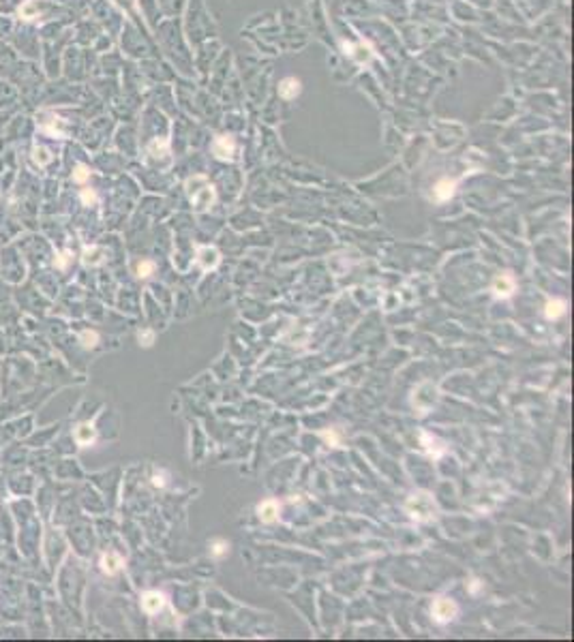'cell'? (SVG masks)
<instances>
[{"label": "cell", "instance_id": "1", "mask_svg": "<svg viewBox=\"0 0 574 642\" xmlns=\"http://www.w3.org/2000/svg\"><path fill=\"white\" fill-rule=\"evenodd\" d=\"M407 512L418 520H430L437 514V505L428 492H414L407 499Z\"/></svg>", "mask_w": 574, "mask_h": 642}, {"label": "cell", "instance_id": "2", "mask_svg": "<svg viewBox=\"0 0 574 642\" xmlns=\"http://www.w3.org/2000/svg\"><path fill=\"white\" fill-rule=\"evenodd\" d=\"M435 402H437V388L433 383H422L414 392V405H416V409H420L422 413H426Z\"/></svg>", "mask_w": 574, "mask_h": 642}, {"label": "cell", "instance_id": "3", "mask_svg": "<svg viewBox=\"0 0 574 642\" xmlns=\"http://www.w3.org/2000/svg\"><path fill=\"white\" fill-rule=\"evenodd\" d=\"M189 195H191V201H193V206L198 208V210H206V208L210 206L212 199H214V191H212V187L208 185V182H204V187L198 189L189 180Z\"/></svg>", "mask_w": 574, "mask_h": 642}, {"label": "cell", "instance_id": "4", "mask_svg": "<svg viewBox=\"0 0 574 642\" xmlns=\"http://www.w3.org/2000/svg\"><path fill=\"white\" fill-rule=\"evenodd\" d=\"M430 612H433V619L437 623H448V621H452L456 617V604L452 599H448V597H439V599H435Z\"/></svg>", "mask_w": 574, "mask_h": 642}, {"label": "cell", "instance_id": "5", "mask_svg": "<svg viewBox=\"0 0 574 642\" xmlns=\"http://www.w3.org/2000/svg\"><path fill=\"white\" fill-rule=\"evenodd\" d=\"M212 152L221 161H231L234 152H236V143H234L231 137H217L212 143Z\"/></svg>", "mask_w": 574, "mask_h": 642}, {"label": "cell", "instance_id": "6", "mask_svg": "<svg viewBox=\"0 0 574 642\" xmlns=\"http://www.w3.org/2000/svg\"><path fill=\"white\" fill-rule=\"evenodd\" d=\"M257 516H259V520L262 522H275L277 518H279V503L275 501V499H266V501H262L257 505Z\"/></svg>", "mask_w": 574, "mask_h": 642}, {"label": "cell", "instance_id": "7", "mask_svg": "<svg viewBox=\"0 0 574 642\" xmlns=\"http://www.w3.org/2000/svg\"><path fill=\"white\" fill-rule=\"evenodd\" d=\"M493 291H495V296H497V298L512 296V291H514V279L510 277V274H501V277H497V279L493 281Z\"/></svg>", "mask_w": 574, "mask_h": 642}, {"label": "cell", "instance_id": "8", "mask_svg": "<svg viewBox=\"0 0 574 642\" xmlns=\"http://www.w3.org/2000/svg\"><path fill=\"white\" fill-rule=\"evenodd\" d=\"M219 261H221L219 251H214V248H210V246L202 248V251L198 253V264L202 266V270H214L219 266Z\"/></svg>", "mask_w": 574, "mask_h": 642}, {"label": "cell", "instance_id": "9", "mask_svg": "<svg viewBox=\"0 0 574 642\" xmlns=\"http://www.w3.org/2000/svg\"><path fill=\"white\" fill-rule=\"evenodd\" d=\"M141 608L146 610L148 614H154V612H159L161 608H163V595L161 593H156V591H150V593H146L141 597Z\"/></svg>", "mask_w": 574, "mask_h": 642}, {"label": "cell", "instance_id": "10", "mask_svg": "<svg viewBox=\"0 0 574 642\" xmlns=\"http://www.w3.org/2000/svg\"><path fill=\"white\" fill-rule=\"evenodd\" d=\"M97 439V430L93 424H80L75 428V441L80 445H90Z\"/></svg>", "mask_w": 574, "mask_h": 642}, {"label": "cell", "instance_id": "11", "mask_svg": "<svg viewBox=\"0 0 574 642\" xmlns=\"http://www.w3.org/2000/svg\"><path fill=\"white\" fill-rule=\"evenodd\" d=\"M122 567V559H120V555H116V553H107V555H103V559H101V570L105 572V574H116Z\"/></svg>", "mask_w": 574, "mask_h": 642}, {"label": "cell", "instance_id": "12", "mask_svg": "<svg viewBox=\"0 0 574 642\" xmlns=\"http://www.w3.org/2000/svg\"><path fill=\"white\" fill-rule=\"evenodd\" d=\"M103 257H105V251H103V248H99V246L84 248V253H82V261H84L86 266H99L101 261H103Z\"/></svg>", "mask_w": 574, "mask_h": 642}, {"label": "cell", "instance_id": "13", "mask_svg": "<svg viewBox=\"0 0 574 642\" xmlns=\"http://www.w3.org/2000/svg\"><path fill=\"white\" fill-rule=\"evenodd\" d=\"M279 93H281L283 99H294V97L300 93V82L296 80V77H287V80L281 82Z\"/></svg>", "mask_w": 574, "mask_h": 642}, {"label": "cell", "instance_id": "14", "mask_svg": "<svg viewBox=\"0 0 574 642\" xmlns=\"http://www.w3.org/2000/svg\"><path fill=\"white\" fill-rule=\"evenodd\" d=\"M454 195V182L452 180H439L437 185H435V197L439 199V201H446V199H450Z\"/></svg>", "mask_w": 574, "mask_h": 642}, {"label": "cell", "instance_id": "15", "mask_svg": "<svg viewBox=\"0 0 574 642\" xmlns=\"http://www.w3.org/2000/svg\"><path fill=\"white\" fill-rule=\"evenodd\" d=\"M566 313V302H562V300H551V302H546V308H544V315H546V319H559Z\"/></svg>", "mask_w": 574, "mask_h": 642}, {"label": "cell", "instance_id": "16", "mask_svg": "<svg viewBox=\"0 0 574 642\" xmlns=\"http://www.w3.org/2000/svg\"><path fill=\"white\" fill-rule=\"evenodd\" d=\"M227 550H229V544H227V542L217 540V542L210 546V555H212L214 559H221V557H225V555H227Z\"/></svg>", "mask_w": 574, "mask_h": 642}, {"label": "cell", "instance_id": "17", "mask_svg": "<svg viewBox=\"0 0 574 642\" xmlns=\"http://www.w3.org/2000/svg\"><path fill=\"white\" fill-rule=\"evenodd\" d=\"M32 159H34V163H39V165H45V163L51 161V156H49V152H47L45 148H34Z\"/></svg>", "mask_w": 574, "mask_h": 642}, {"label": "cell", "instance_id": "18", "mask_svg": "<svg viewBox=\"0 0 574 642\" xmlns=\"http://www.w3.org/2000/svg\"><path fill=\"white\" fill-rule=\"evenodd\" d=\"M152 272H154V264H152V261H139V266H137V274H139V277L146 279V277H150Z\"/></svg>", "mask_w": 574, "mask_h": 642}, {"label": "cell", "instance_id": "19", "mask_svg": "<svg viewBox=\"0 0 574 642\" xmlns=\"http://www.w3.org/2000/svg\"><path fill=\"white\" fill-rule=\"evenodd\" d=\"M20 13H22V17H26V20H30V17H34V13H37V5H34V0H28L22 9H20Z\"/></svg>", "mask_w": 574, "mask_h": 642}, {"label": "cell", "instance_id": "20", "mask_svg": "<svg viewBox=\"0 0 574 642\" xmlns=\"http://www.w3.org/2000/svg\"><path fill=\"white\" fill-rule=\"evenodd\" d=\"M88 176H90V172H88L86 165H77V169L73 172V180H75V182H86Z\"/></svg>", "mask_w": 574, "mask_h": 642}, {"label": "cell", "instance_id": "21", "mask_svg": "<svg viewBox=\"0 0 574 642\" xmlns=\"http://www.w3.org/2000/svg\"><path fill=\"white\" fill-rule=\"evenodd\" d=\"M97 340H99L97 332H90V330L82 332V343H84V347H95V345H97Z\"/></svg>", "mask_w": 574, "mask_h": 642}, {"label": "cell", "instance_id": "22", "mask_svg": "<svg viewBox=\"0 0 574 642\" xmlns=\"http://www.w3.org/2000/svg\"><path fill=\"white\" fill-rule=\"evenodd\" d=\"M321 437H324L326 441H328L330 445H338V435H336L334 430H326V432H321Z\"/></svg>", "mask_w": 574, "mask_h": 642}, {"label": "cell", "instance_id": "23", "mask_svg": "<svg viewBox=\"0 0 574 642\" xmlns=\"http://www.w3.org/2000/svg\"><path fill=\"white\" fill-rule=\"evenodd\" d=\"M152 338H154L152 332H144V334H139V343H141L144 347H150V345H152Z\"/></svg>", "mask_w": 574, "mask_h": 642}, {"label": "cell", "instance_id": "24", "mask_svg": "<svg viewBox=\"0 0 574 642\" xmlns=\"http://www.w3.org/2000/svg\"><path fill=\"white\" fill-rule=\"evenodd\" d=\"M95 199H97V197H95V193H93V191H88V189H86V191L82 193V201H84V204H93Z\"/></svg>", "mask_w": 574, "mask_h": 642}, {"label": "cell", "instance_id": "25", "mask_svg": "<svg viewBox=\"0 0 574 642\" xmlns=\"http://www.w3.org/2000/svg\"><path fill=\"white\" fill-rule=\"evenodd\" d=\"M67 261H69V253H62L60 259L56 261V266H58V268H64V266H67Z\"/></svg>", "mask_w": 574, "mask_h": 642}, {"label": "cell", "instance_id": "26", "mask_svg": "<svg viewBox=\"0 0 574 642\" xmlns=\"http://www.w3.org/2000/svg\"><path fill=\"white\" fill-rule=\"evenodd\" d=\"M478 591H480V582L472 580V584H469V593H478Z\"/></svg>", "mask_w": 574, "mask_h": 642}]
</instances>
